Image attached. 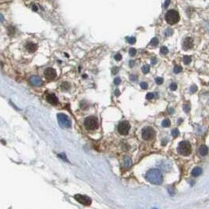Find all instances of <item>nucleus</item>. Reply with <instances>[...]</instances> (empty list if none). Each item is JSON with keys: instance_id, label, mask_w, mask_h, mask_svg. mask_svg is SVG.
I'll list each match as a JSON object with an SVG mask.
<instances>
[{"instance_id": "nucleus-1", "label": "nucleus", "mask_w": 209, "mask_h": 209, "mask_svg": "<svg viewBox=\"0 0 209 209\" xmlns=\"http://www.w3.org/2000/svg\"><path fill=\"white\" fill-rule=\"evenodd\" d=\"M146 178L147 181L153 185H160L163 182V175L161 172L157 169L149 170L146 173Z\"/></svg>"}, {"instance_id": "nucleus-2", "label": "nucleus", "mask_w": 209, "mask_h": 209, "mask_svg": "<svg viewBox=\"0 0 209 209\" xmlns=\"http://www.w3.org/2000/svg\"><path fill=\"white\" fill-rule=\"evenodd\" d=\"M180 19L179 13L175 10H170L166 13L165 20L169 25H175L178 23Z\"/></svg>"}, {"instance_id": "nucleus-3", "label": "nucleus", "mask_w": 209, "mask_h": 209, "mask_svg": "<svg viewBox=\"0 0 209 209\" xmlns=\"http://www.w3.org/2000/svg\"><path fill=\"white\" fill-rule=\"evenodd\" d=\"M178 152L182 156H189L192 152V147L189 142L182 141L179 144Z\"/></svg>"}, {"instance_id": "nucleus-4", "label": "nucleus", "mask_w": 209, "mask_h": 209, "mask_svg": "<svg viewBox=\"0 0 209 209\" xmlns=\"http://www.w3.org/2000/svg\"><path fill=\"white\" fill-rule=\"evenodd\" d=\"M84 125L85 127L87 130H95L98 127V120L97 118L95 117H88L84 120Z\"/></svg>"}, {"instance_id": "nucleus-5", "label": "nucleus", "mask_w": 209, "mask_h": 209, "mask_svg": "<svg viewBox=\"0 0 209 209\" xmlns=\"http://www.w3.org/2000/svg\"><path fill=\"white\" fill-rule=\"evenodd\" d=\"M58 120L59 122V123L64 127L66 128H70L72 127V122L68 117V116H66L65 114L63 113H60L58 115Z\"/></svg>"}, {"instance_id": "nucleus-6", "label": "nucleus", "mask_w": 209, "mask_h": 209, "mask_svg": "<svg viewBox=\"0 0 209 209\" xmlns=\"http://www.w3.org/2000/svg\"><path fill=\"white\" fill-rule=\"evenodd\" d=\"M131 125L127 121H122L118 125V131L122 135H127L129 133Z\"/></svg>"}, {"instance_id": "nucleus-7", "label": "nucleus", "mask_w": 209, "mask_h": 209, "mask_svg": "<svg viewBox=\"0 0 209 209\" xmlns=\"http://www.w3.org/2000/svg\"><path fill=\"white\" fill-rule=\"evenodd\" d=\"M74 198L76 201H78L80 204L83 205H91V199L89 197L86 195H82V194H76L74 196Z\"/></svg>"}, {"instance_id": "nucleus-8", "label": "nucleus", "mask_w": 209, "mask_h": 209, "mask_svg": "<svg viewBox=\"0 0 209 209\" xmlns=\"http://www.w3.org/2000/svg\"><path fill=\"white\" fill-rule=\"evenodd\" d=\"M142 136L145 140H150L155 136V131L152 127H145L142 130Z\"/></svg>"}, {"instance_id": "nucleus-9", "label": "nucleus", "mask_w": 209, "mask_h": 209, "mask_svg": "<svg viewBox=\"0 0 209 209\" xmlns=\"http://www.w3.org/2000/svg\"><path fill=\"white\" fill-rule=\"evenodd\" d=\"M44 76H45L46 79H47L49 80H52L57 77V72L53 68H47L44 71Z\"/></svg>"}, {"instance_id": "nucleus-10", "label": "nucleus", "mask_w": 209, "mask_h": 209, "mask_svg": "<svg viewBox=\"0 0 209 209\" xmlns=\"http://www.w3.org/2000/svg\"><path fill=\"white\" fill-rule=\"evenodd\" d=\"M193 47V40L192 38L190 37H187L184 39L183 43H182V48L185 50H188L189 49H191Z\"/></svg>"}, {"instance_id": "nucleus-11", "label": "nucleus", "mask_w": 209, "mask_h": 209, "mask_svg": "<svg viewBox=\"0 0 209 209\" xmlns=\"http://www.w3.org/2000/svg\"><path fill=\"white\" fill-rule=\"evenodd\" d=\"M47 101L53 105H56L58 103V97L54 94H48L47 95Z\"/></svg>"}, {"instance_id": "nucleus-12", "label": "nucleus", "mask_w": 209, "mask_h": 209, "mask_svg": "<svg viewBox=\"0 0 209 209\" xmlns=\"http://www.w3.org/2000/svg\"><path fill=\"white\" fill-rule=\"evenodd\" d=\"M25 48H26V50H27L29 53H34V52L37 50L38 47H37V45H36L35 43H28L26 44V46H25Z\"/></svg>"}, {"instance_id": "nucleus-13", "label": "nucleus", "mask_w": 209, "mask_h": 209, "mask_svg": "<svg viewBox=\"0 0 209 209\" xmlns=\"http://www.w3.org/2000/svg\"><path fill=\"white\" fill-rule=\"evenodd\" d=\"M31 83L33 84V85H35V86H39V85H41L43 83V81L40 78H39L38 76H32L31 78Z\"/></svg>"}, {"instance_id": "nucleus-14", "label": "nucleus", "mask_w": 209, "mask_h": 209, "mask_svg": "<svg viewBox=\"0 0 209 209\" xmlns=\"http://www.w3.org/2000/svg\"><path fill=\"white\" fill-rule=\"evenodd\" d=\"M202 168H200V167H197V168H194L193 169V171H192V172H191V174H192V175L193 176V177H197V176H199V175H201V174H202Z\"/></svg>"}, {"instance_id": "nucleus-15", "label": "nucleus", "mask_w": 209, "mask_h": 209, "mask_svg": "<svg viewBox=\"0 0 209 209\" xmlns=\"http://www.w3.org/2000/svg\"><path fill=\"white\" fill-rule=\"evenodd\" d=\"M123 165H124V167L127 169L131 168V160L130 157H128V156H125L124 157V159H123Z\"/></svg>"}, {"instance_id": "nucleus-16", "label": "nucleus", "mask_w": 209, "mask_h": 209, "mask_svg": "<svg viewBox=\"0 0 209 209\" xmlns=\"http://www.w3.org/2000/svg\"><path fill=\"white\" fill-rule=\"evenodd\" d=\"M208 147L206 146H201L199 149V152L201 156H205L208 154Z\"/></svg>"}, {"instance_id": "nucleus-17", "label": "nucleus", "mask_w": 209, "mask_h": 209, "mask_svg": "<svg viewBox=\"0 0 209 209\" xmlns=\"http://www.w3.org/2000/svg\"><path fill=\"white\" fill-rule=\"evenodd\" d=\"M192 61V58L190 56H184L183 57V62L185 64H189Z\"/></svg>"}, {"instance_id": "nucleus-18", "label": "nucleus", "mask_w": 209, "mask_h": 209, "mask_svg": "<svg viewBox=\"0 0 209 209\" xmlns=\"http://www.w3.org/2000/svg\"><path fill=\"white\" fill-rule=\"evenodd\" d=\"M160 53H161V54H163V55H166V54H168V47H165V46L161 47V48H160Z\"/></svg>"}, {"instance_id": "nucleus-19", "label": "nucleus", "mask_w": 209, "mask_h": 209, "mask_svg": "<svg viewBox=\"0 0 209 209\" xmlns=\"http://www.w3.org/2000/svg\"><path fill=\"white\" fill-rule=\"evenodd\" d=\"M158 43H159V39H158L157 38H153V39L151 40V42H150V44H151V46H152V47H156V46H157Z\"/></svg>"}, {"instance_id": "nucleus-20", "label": "nucleus", "mask_w": 209, "mask_h": 209, "mask_svg": "<svg viewBox=\"0 0 209 209\" xmlns=\"http://www.w3.org/2000/svg\"><path fill=\"white\" fill-rule=\"evenodd\" d=\"M149 71H150V66L148 65V64H145L142 67V72H143V73L147 74V73H149Z\"/></svg>"}, {"instance_id": "nucleus-21", "label": "nucleus", "mask_w": 209, "mask_h": 209, "mask_svg": "<svg viewBox=\"0 0 209 209\" xmlns=\"http://www.w3.org/2000/svg\"><path fill=\"white\" fill-rule=\"evenodd\" d=\"M61 88L64 90H67L70 88V84L67 82H64L62 84H61Z\"/></svg>"}, {"instance_id": "nucleus-22", "label": "nucleus", "mask_w": 209, "mask_h": 209, "mask_svg": "<svg viewBox=\"0 0 209 209\" xmlns=\"http://www.w3.org/2000/svg\"><path fill=\"white\" fill-rule=\"evenodd\" d=\"M171 135L174 137V138H176L179 135V131L177 128H175L171 131Z\"/></svg>"}, {"instance_id": "nucleus-23", "label": "nucleus", "mask_w": 209, "mask_h": 209, "mask_svg": "<svg viewBox=\"0 0 209 209\" xmlns=\"http://www.w3.org/2000/svg\"><path fill=\"white\" fill-rule=\"evenodd\" d=\"M170 125H171V122H170V120L168 119H164V120L162 122V126L164 127H169Z\"/></svg>"}, {"instance_id": "nucleus-24", "label": "nucleus", "mask_w": 209, "mask_h": 209, "mask_svg": "<svg viewBox=\"0 0 209 209\" xmlns=\"http://www.w3.org/2000/svg\"><path fill=\"white\" fill-rule=\"evenodd\" d=\"M182 71V68L180 65H176V66H175V68H174V72H175V73L178 74V73H180Z\"/></svg>"}, {"instance_id": "nucleus-25", "label": "nucleus", "mask_w": 209, "mask_h": 209, "mask_svg": "<svg viewBox=\"0 0 209 209\" xmlns=\"http://www.w3.org/2000/svg\"><path fill=\"white\" fill-rule=\"evenodd\" d=\"M127 41L131 44H134L136 42V39L134 37H129V38H127Z\"/></svg>"}, {"instance_id": "nucleus-26", "label": "nucleus", "mask_w": 209, "mask_h": 209, "mask_svg": "<svg viewBox=\"0 0 209 209\" xmlns=\"http://www.w3.org/2000/svg\"><path fill=\"white\" fill-rule=\"evenodd\" d=\"M177 88H178V86H177V84H176L175 83H171V85H170V89L171 90L175 91V90H177Z\"/></svg>"}, {"instance_id": "nucleus-27", "label": "nucleus", "mask_w": 209, "mask_h": 209, "mask_svg": "<svg viewBox=\"0 0 209 209\" xmlns=\"http://www.w3.org/2000/svg\"><path fill=\"white\" fill-rule=\"evenodd\" d=\"M156 83L158 84V85H160L164 83V79L162 77H157L156 79Z\"/></svg>"}, {"instance_id": "nucleus-28", "label": "nucleus", "mask_w": 209, "mask_h": 209, "mask_svg": "<svg viewBox=\"0 0 209 209\" xmlns=\"http://www.w3.org/2000/svg\"><path fill=\"white\" fill-rule=\"evenodd\" d=\"M129 54L131 57H134L136 54V50L134 48H131L129 50Z\"/></svg>"}, {"instance_id": "nucleus-29", "label": "nucleus", "mask_w": 209, "mask_h": 209, "mask_svg": "<svg viewBox=\"0 0 209 209\" xmlns=\"http://www.w3.org/2000/svg\"><path fill=\"white\" fill-rule=\"evenodd\" d=\"M189 90L191 93H195L197 90V87L196 85H192L189 88Z\"/></svg>"}, {"instance_id": "nucleus-30", "label": "nucleus", "mask_w": 209, "mask_h": 209, "mask_svg": "<svg viewBox=\"0 0 209 209\" xmlns=\"http://www.w3.org/2000/svg\"><path fill=\"white\" fill-rule=\"evenodd\" d=\"M140 87L142 88V89L146 90L148 88V84H147V83H146V82H143V83H141V84H140Z\"/></svg>"}, {"instance_id": "nucleus-31", "label": "nucleus", "mask_w": 209, "mask_h": 209, "mask_svg": "<svg viewBox=\"0 0 209 209\" xmlns=\"http://www.w3.org/2000/svg\"><path fill=\"white\" fill-rule=\"evenodd\" d=\"M172 33H173V31L171 29H168L166 30V31H165V35L169 36V35H172Z\"/></svg>"}, {"instance_id": "nucleus-32", "label": "nucleus", "mask_w": 209, "mask_h": 209, "mask_svg": "<svg viewBox=\"0 0 209 209\" xmlns=\"http://www.w3.org/2000/svg\"><path fill=\"white\" fill-rule=\"evenodd\" d=\"M154 94H152V93H148L147 94H146V99H152V98H153L154 97Z\"/></svg>"}, {"instance_id": "nucleus-33", "label": "nucleus", "mask_w": 209, "mask_h": 209, "mask_svg": "<svg viewBox=\"0 0 209 209\" xmlns=\"http://www.w3.org/2000/svg\"><path fill=\"white\" fill-rule=\"evenodd\" d=\"M114 58H115L116 61H120V60L122 59V55H121L120 54H117L114 56Z\"/></svg>"}, {"instance_id": "nucleus-34", "label": "nucleus", "mask_w": 209, "mask_h": 209, "mask_svg": "<svg viewBox=\"0 0 209 209\" xmlns=\"http://www.w3.org/2000/svg\"><path fill=\"white\" fill-rule=\"evenodd\" d=\"M183 109H184V111H185V113H189V110H190V107H189V105H185L184 107H183Z\"/></svg>"}, {"instance_id": "nucleus-35", "label": "nucleus", "mask_w": 209, "mask_h": 209, "mask_svg": "<svg viewBox=\"0 0 209 209\" xmlns=\"http://www.w3.org/2000/svg\"><path fill=\"white\" fill-rule=\"evenodd\" d=\"M118 71H119V68H118L117 67H114V68L112 69V74H113V75H115V74H117V73L118 72Z\"/></svg>"}, {"instance_id": "nucleus-36", "label": "nucleus", "mask_w": 209, "mask_h": 209, "mask_svg": "<svg viewBox=\"0 0 209 209\" xmlns=\"http://www.w3.org/2000/svg\"><path fill=\"white\" fill-rule=\"evenodd\" d=\"M120 82H121V80H120L119 77H117V78H116V79L114 80V83H115L116 85H119V83H120Z\"/></svg>"}, {"instance_id": "nucleus-37", "label": "nucleus", "mask_w": 209, "mask_h": 209, "mask_svg": "<svg viewBox=\"0 0 209 209\" xmlns=\"http://www.w3.org/2000/svg\"><path fill=\"white\" fill-rule=\"evenodd\" d=\"M131 80H132V81L137 80V76H134V75H131Z\"/></svg>"}, {"instance_id": "nucleus-38", "label": "nucleus", "mask_w": 209, "mask_h": 209, "mask_svg": "<svg viewBox=\"0 0 209 209\" xmlns=\"http://www.w3.org/2000/svg\"><path fill=\"white\" fill-rule=\"evenodd\" d=\"M115 94H116V96H119V94H120V92H119V89H117L115 90Z\"/></svg>"}, {"instance_id": "nucleus-39", "label": "nucleus", "mask_w": 209, "mask_h": 209, "mask_svg": "<svg viewBox=\"0 0 209 209\" xmlns=\"http://www.w3.org/2000/svg\"><path fill=\"white\" fill-rule=\"evenodd\" d=\"M169 3H170V1L169 0H167L166 1V2L164 3V7L166 8V7H168V5H169Z\"/></svg>"}, {"instance_id": "nucleus-40", "label": "nucleus", "mask_w": 209, "mask_h": 209, "mask_svg": "<svg viewBox=\"0 0 209 209\" xmlns=\"http://www.w3.org/2000/svg\"><path fill=\"white\" fill-rule=\"evenodd\" d=\"M130 65H131V67H133L134 65V61H130Z\"/></svg>"}, {"instance_id": "nucleus-41", "label": "nucleus", "mask_w": 209, "mask_h": 209, "mask_svg": "<svg viewBox=\"0 0 209 209\" xmlns=\"http://www.w3.org/2000/svg\"><path fill=\"white\" fill-rule=\"evenodd\" d=\"M156 62V58H152V64H155Z\"/></svg>"}, {"instance_id": "nucleus-42", "label": "nucleus", "mask_w": 209, "mask_h": 209, "mask_svg": "<svg viewBox=\"0 0 209 209\" xmlns=\"http://www.w3.org/2000/svg\"><path fill=\"white\" fill-rule=\"evenodd\" d=\"M182 119H179V120H178V123H179V124H180V123H182Z\"/></svg>"}, {"instance_id": "nucleus-43", "label": "nucleus", "mask_w": 209, "mask_h": 209, "mask_svg": "<svg viewBox=\"0 0 209 209\" xmlns=\"http://www.w3.org/2000/svg\"><path fill=\"white\" fill-rule=\"evenodd\" d=\"M83 77L84 79H86V78L87 77V75H83Z\"/></svg>"}, {"instance_id": "nucleus-44", "label": "nucleus", "mask_w": 209, "mask_h": 209, "mask_svg": "<svg viewBox=\"0 0 209 209\" xmlns=\"http://www.w3.org/2000/svg\"><path fill=\"white\" fill-rule=\"evenodd\" d=\"M33 10H37V8H36L35 6H34V7H33Z\"/></svg>"}]
</instances>
